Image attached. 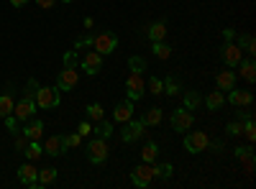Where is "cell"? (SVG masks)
Returning <instances> with one entry per match:
<instances>
[{"label": "cell", "mask_w": 256, "mask_h": 189, "mask_svg": "<svg viewBox=\"0 0 256 189\" xmlns=\"http://www.w3.org/2000/svg\"><path fill=\"white\" fill-rule=\"evenodd\" d=\"M36 90H38V82L28 79V85L24 90V97L13 105V115H16L18 123H26L28 118H34V113H36Z\"/></svg>", "instance_id": "obj_1"}, {"label": "cell", "mask_w": 256, "mask_h": 189, "mask_svg": "<svg viewBox=\"0 0 256 189\" xmlns=\"http://www.w3.org/2000/svg\"><path fill=\"white\" fill-rule=\"evenodd\" d=\"M90 46H92L98 54L108 56V54H113V51L118 49V36H116L113 31H100L98 36H90Z\"/></svg>", "instance_id": "obj_2"}, {"label": "cell", "mask_w": 256, "mask_h": 189, "mask_svg": "<svg viewBox=\"0 0 256 189\" xmlns=\"http://www.w3.org/2000/svg\"><path fill=\"white\" fill-rule=\"evenodd\" d=\"M59 102H62V90L59 87H41L36 90V108L41 110H54L59 108Z\"/></svg>", "instance_id": "obj_3"}, {"label": "cell", "mask_w": 256, "mask_h": 189, "mask_svg": "<svg viewBox=\"0 0 256 189\" xmlns=\"http://www.w3.org/2000/svg\"><path fill=\"white\" fill-rule=\"evenodd\" d=\"M154 177H156V166H152V164H138L136 169L131 172V182L136 184V187H141V189H146V187H152V182H154Z\"/></svg>", "instance_id": "obj_4"}, {"label": "cell", "mask_w": 256, "mask_h": 189, "mask_svg": "<svg viewBox=\"0 0 256 189\" xmlns=\"http://www.w3.org/2000/svg\"><path fill=\"white\" fill-rule=\"evenodd\" d=\"M108 154H110V149H108V141H105V138H98L95 136L88 143V159L92 164H105V161H108Z\"/></svg>", "instance_id": "obj_5"}, {"label": "cell", "mask_w": 256, "mask_h": 189, "mask_svg": "<svg viewBox=\"0 0 256 189\" xmlns=\"http://www.w3.org/2000/svg\"><path fill=\"white\" fill-rule=\"evenodd\" d=\"M120 138L126 143H131V141H138V138H146V123L138 118V120H126L123 123V131H120Z\"/></svg>", "instance_id": "obj_6"}, {"label": "cell", "mask_w": 256, "mask_h": 189, "mask_svg": "<svg viewBox=\"0 0 256 189\" xmlns=\"http://www.w3.org/2000/svg\"><path fill=\"white\" fill-rule=\"evenodd\" d=\"M208 133L205 131H192V133H187L184 136V151L187 154H200V151H205L208 149Z\"/></svg>", "instance_id": "obj_7"}, {"label": "cell", "mask_w": 256, "mask_h": 189, "mask_svg": "<svg viewBox=\"0 0 256 189\" xmlns=\"http://www.w3.org/2000/svg\"><path fill=\"white\" fill-rule=\"evenodd\" d=\"M192 123H195V115H192V110H187V108H177V110L172 113V128H174L177 133L190 131V128H192Z\"/></svg>", "instance_id": "obj_8"}, {"label": "cell", "mask_w": 256, "mask_h": 189, "mask_svg": "<svg viewBox=\"0 0 256 189\" xmlns=\"http://www.w3.org/2000/svg\"><path fill=\"white\" fill-rule=\"evenodd\" d=\"M220 59L226 67H236L238 61L244 59V51L238 49V44H233V41H226L223 49H220Z\"/></svg>", "instance_id": "obj_9"}, {"label": "cell", "mask_w": 256, "mask_h": 189, "mask_svg": "<svg viewBox=\"0 0 256 189\" xmlns=\"http://www.w3.org/2000/svg\"><path fill=\"white\" fill-rule=\"evenodd\" d=\"M77 82H80V74H77V69L64 67V69L56 74V87H59L62 92H70V90H74V87H77Z\"/></svg>", "instance_id": "obj_10"}, {"label": "cell", "mask_w": 256, "mask_h": 189, "mask_svg": "<svg viewBox=\"0 0 256 189\" xmlns=\"http://www.w3.org/2000/svg\"><path fill=\"white\" fill-rule=\"evenodd\" d=\"M126 92H128V100H141L146 95V82L141 79V74H134L126 79Z\"/></svg>", "instance_id": "obj_11"}, {"label": "cell", "mask_w": 256, "mask_h": 189, "mask_svg": "<svg viewBox=\"0 0 256 189\" xmlns=\"http://www.w3.org/2000/svg\"><path fill=\"white\" fill-rule=\"evenodd\" d=\"M38 172H36V166L28 161V164H24V166H18V179H20V184L24 187H28V189H41L38 187Z\"/></svg>", "instance_id": "obj_12"}, {"label": "cell", "mask_w": 256, "mask_h": 189, "mask_svg": "<svg viewBox=\"0 0 256 189\" xmlns=\"http://www.w3.org/2000/svg\"><path fill=\"white\" fill-rule=\"evenodd\" d=\"M82 69H84V74L95 77V74L102 69V54H98V51L84 54V56H82Z\"/></svg>", "instance_id": "obj_13"}, {"label": "cell", "mask_w": 256, "mask_h": 189, "mask_svg": "<svg viewBox=\"0 0 256 189\" xmlns=\"http://www.w3.org/2000/svg\"><path fill=\"white\" fill-rule=\"evenodd\" d=\"M228 102L233 105V108H251V105H254V95L248 90H236V87H233L228 92Z\"/></svg>", "instance_id": "obj_14"}, {"label": "cell", "mask_w": 256, "mask_h": 189, "mask_svg": "<svg viewBox=\"0 0 256 189\" xmlns=\"http://www.w3.org/2000/svg\"><path fill=\"white\" fill-rule=\"evenodd\" d=\"M131 118H134V100L116 102V108H113V120L123 125L126 120H131Z\"/></svg>", "instance_id": "obj_15"}, {"label": "cell", "mask_w": 256, "mask_h": 189, "mask_svg": "<svg viewBox=\"0 0 256 189\" xmlns=\"http://www.w3.org/2000/svg\"><path fill=\"white\" fill-rule=\"evenodd\" d=\"M236 82H238V74L230 72V69H223V72H218V77H216V85H218L220 92H230L233 87H236Z\"/></svg>", "instance_id": "obj_16"}, {"label": "cell", "mask_w": 256, "mask_h": 189, "mask_svg": "<svg viewBox=\"0 0 256 189\" xmlns=\"http://www.w3.org/2000/svg\"><path fill=\"white\" fill-rule=\"evenodd\" d=\"M20 133H24L28 141H38L41 136H44V123H41V120H34V118H28V120H26V125L20 128Z\"/></svg>", "instance_id": "obj_17"}, {"label": "cell", "mask_w": 256, "mask_h": 189, "mask_svg": "<svg viewBox=\"0 0 256 189\" xmlns=\"http://www.w3.org/2000/svg\"><path fill=\"white\" fill-rule=\"evenodd\" d=\"M41 149H44V154H49V156H62L64 151V141H62V136H49L46 141H44V146H41Z\"/></svg>", "instance_id": "obj_18"}, {"label": "cell", "mask_w": 256, "mask_h": 189, "mask_svg": "<svg viewBox=\"0 0 256 189\" xmlns=\"http://www.w3.org/2000/svg\"><path fill=\"white\" fill-rule=\"evenodd\" d=\"M236 67L241 69V79H246L248 85H251V82H256V64H254V59H241Z\"/></svg>", "instance_id": "obj_19"}, {"label": "cell", "mask_w": 256, "mask_h": 189, "mask_svg": "<svg viewBox=\"0 0 256 189\" xmlns=\"http://www.w3.org/2000/svg\"><path fill=\"white\" fill-rule=\"evenodd\" d=\"M156 156H159V146H156L154 141H146L144 149H141V161L152 164V161H156Z\"/></svg>", "instance_id": "obj_20"}, {"label": "cell", "mask_w": 256, "mask_h": 189, "mask_svg": "<svg viewBox=\"0 0 256 189\" xmlns=\"http://www.w3.org/2000/svg\"><path fill=\"white\" fill-rule=\"evenodd\" d=\"M205 105H208V110H220L223 105H226V97L220 90H212L208 97H205Z\"/></svg>", "instance_id": "obj_21"}, {"label": "cell", "mask_w": 256, "mask_h": 189, "mask_svg": "<svg viewBox=\"0 0 256 189\" xmlns=\"http://www.w3.org/2000/svg\"><path fill=\"white\" fill-rule=\"evenodd\" d=\"M13 97H10V87L0 95V118H8V115H13Z\"/></svg>", "instance_id": "obj_22"}, {"label": "cell", "mask_w": 256, "mask_h": 189, "mask_svg": "<svg viewBox=\"0 0 256 189\" xmlns=\"http://www.w3.org/2000/svg\"><path fill=\"white\" fill-rule=\"evenodd\" d=\"M152 54H154L156 59L166 61L169 56H172V46H169V44H164V41H152Z\"/></svg>", "instance_id": "obj_23"}, {"label": "cell", "mask_w": 256, "mask_h": 189, "mask_svg": "<svg viewBox=\"0 0 256 189\" xmlns=\"http://www.w3.org/2000/svg\"><path fill=\"white\" fill-rule=\"evenodd\" d=\"M233 41L238 44V49H241V51H248V54H254V51H256V41H254V36H251V33H241V36H236Z\"/></svg>", "instance_id": "obj_24"}, {"label": "cell", "mask_w": 256, "mask_h": 189, "mask_svg": "<svg viewBox=\"0 0 256 189\" xmlns=\"http://www.w3.org/2000/svg\"><path fill=\"white\" fill-rule=\"evenodd\" d=\"M92 133H95L98 138H105V141H108V138L113 136V123H108V120H98V123H95V128H92Z\"/></svg>", "instance_id": "obj_25"}, {"label": "cell", "mask_w": 256, "mask_h": 189, "mask_svg": "<svg viewBox=\"0 0 256 189\" xmlns=\"http://www.w3.org/2000/svg\"><path fill=\"white\" fill-rule=\"evenodd\" d=\"M146 33H148V38H152V41H164V36H166V23H164V20H159V23H152Z\"/></svg>", "instance_id": "obj_26"}, {"label": "cell", "mask_w": 256, "mask_h": 189, "mask_svg": "<svg viewBox=\"0 0 256 189\" xmlns=\"http://www.w3.org/2000/svg\"><path fill=\"white\" fill-rule=\"evenodd\" d=\"M144 123H146V128H154V125H159L162 123V110L159 108H148L146 113H144V118H141Z\"/></svg>", "instance_id": "obj_27"}, {"label": "cell", "mask_w": 256, "mask_h": 189, "mask_svg": "<svg viewBox=\"0 0 256 189\" xmlns=\"http://www.w3.org/2000/svg\"><path fill=\"white\" fill-rule=\"evenodd\" d=\"M164 82V95H169V97H174V95H180V82H177V77L174 74H169L166 79H162Z\"/></svg>", "instance_id": "obj_28"}, {"label": "cell", "mask_w": 256, "mask_h": 189, "mask_svg": "<svg viewBox=\"0 0 256 189\" xmlns=\"http://www.w3.org/2000/svg\"><path fill=\"white\" fill-rule=\"evenodd\" d=\"M36 179H38V187L44 189V187H49V184H52V182L56 179V169H52V166H46V169H41V172H38V177H36Z\"/></svg>", "instance_id": "obj_29"}, {"label": "cell", "mask_w": 256, "mask_h": 189, "mask_svg": "<svg viewBox=\"0 0 256 189\" xmlns=\"http://www.w3.org/2000/svg\"><path fill=\"white\" fill-rule=\"evenodd\" d=\"M24 154H26V159H28V161H38V159H41V154H44V149L38 146V141H28V146L24 149Z\"/></svg>", "instance_id": "obj_30"}, {"label": "cell", "mask_w": 256, "mask_h": 189, "mask_svg": "<svg viewBox=\"0 0 256 189\" xmlns=\"http://www.w3.org/2000/svg\"><path fill=\"white\" fill-rule=\"evenodd\" d=\"M88 120L90 123H98V120H102V105L100 102H92V105H88Z\"/></svg>", "instance_id": "obj_31"}, {"label": "cell", "mask_w": 256, "mask_h": 189, "mask_svg": "<svg viewBox=\"0 0 256 189\" xmlns=\"http://www.w3.org/2000/svg\"><path fill=\"white\" fill-rule=\"evenodd\" d=\"M128 67H131L134 74H144L146 72V59L144 56H131L128 59Z\"/></svg>", "instance_id": "obj_32"}, {"label": "cell", "mask_w": 256, "mask_h": 189, "mask_svg": "<svg viewBox=\"0 0 256 189\" xmlns=\"http://www.w3.org/2000/svg\"><path fill=\"white\" fill-rule=\"evenodd\" d=\"M146 90L152 92V95H156V97H159V95L164 92V82H162L159 77H152V79L146 82Z\"/></svg>", "instance_id": "obj_33"}, {"label": "cell", "mask_w": 256, "mask_h": 189, "mask_svg": "<svg viewBox=\"0 0 256 189\" xmlns=\"http://www.w3.org/2000/svg\"><path fill=\"white\" fill-rule=\"evenodd\" d=\"M184 108L187 110H198L200 108V95L198 92H187L184 95Z\"/></svg>", "instance_id": "obj_34"}, {"label": "cell", "mask_w": 256, "mask_h": 189, "mask_svg": "<svg viewBox=\"0 0 256 189\" xmlns=\"http://www.w3.org/2000/svg\"><path fill=\"white\" fill-rule=\"evenodd\" d=\"M64 141V149H77V146L82 143V136L80 133H72V136H62Z\"/></svg>", "instance_id": "obj_35"}, {"label": "cell", "mask_w": 256, "mask_h": 189, "mask_svg": "<svg viewBox=\"0 0 256 189\" xmlns=\"http://www.w3.org/2000/svg\"><path fill=\"white\" fill-rule=\"evenodd\" d=\"M248 141H256V125H254V118H246V123H244V131H241Z\"/></svg>", "instance_id": "obj_36"}, {"label": "cell", "mask_w": 256, "mask_h": 189, "mask_svg": "<svg viewBox=\"0 0 256 189\" xmlns=\"http://www.w3.org/2000/svg\"><path fill=\"white\" fill-rule=\"evenodd\" d=\"M241 131H244V123H241V120H230V123L226 125V133H228V136H241Z\"/></svg>", "instance_id": "obj_37"}, {"label": "cell", "mask_w": 256, "mask_h": 189, "mask_svg": "<svg viewBox=\"0 0 256 189\" xmlns=\"http://www.w3.org/2000/svg\"><path fill=\"white\" fill-rule=\"evenodd\" d=\"M6 120V128L16 136V133H20V125H18V120H16V115H8V118H3Z\"/></svg>", "instance_id": "obj_38"}, {"label": "cell", "mask_w": 256, "mask_h": 189, "mask_svg": "<svg viewBox=\"0 0 256 189\" xmlns=\"http://www.w3.org/2000/svg\"><path fill=\"white\" fill-rule=\"evenodd\" d=\"M238 161H241V164H244V169H246V172H248V174H251V172H254V164H256V159H254V151H251V154H246V156H241V159H238Z\"/></svg>", "instance_id": "obj_39"}, {"label": "cell", "mask_w": 256, "mask_h": 189, "mask_svg": "<svg viewBox=\"0 0 256 189\" xmlns=\"http://www.w3.org/2000/svg\"><path fill=\"white\" fill-rule=\"evenodd\" d=\"M172 164H162V166H156V177H162V179H169L172 177Z\"/></svg>", "instance_id": "obj_40"}, {"label": "cell", "mask_w": 256, "mask_h": 189, "mask_svg": "<svg viewBox=\"0 0 256 189\" xmlns=\"http://www.w3.org/2000/svg\"><path fill=\"white\" fill-rule=\"evenodd\" d=\"M64 67L77 69V54H74V51H67V54H64Z\"/></svg>", "instance_id": "obj_41"}, {"label": "cell", "mask_w": 256, "mask_h": 189, "mask_svg": "<svg viewBox=\"0 0 256 189\" xmlns=\"http://www.w3.org/2000/svg\"><path fill=\"white\" fill-rule=\"evenodd\" d=\"M26 146H28V138L24 133H16V151H24Z\"/></svg>", "instance_id": "obj_42"}, {"label": "cell", "mask_w": 256, "mask_h": 189, "mask_svg": "<svg viewBox=\"0 0 256 189\" xmlns=\"http://www.w3.org/2000/svg\"><path fill=\"white\" fill-rule=\"evenodd\" d=\"M77 133H80V136H90V133H92V125H90V120H84V123H80V128H77Z\"/></svg>", "instance_id": "obj_43"}, {"label": "cell", "mask_w": 256, "mask_h": 189, "mask_svg": "<svg viewBox=\"0 0 256 189\" xmlns=\"http://www.w3.org/2000/svg\"><path fill=\"white\" fill-rule=\"evenodd\" d=\"M254 149L251 146H236V149H233V154H236V159H241V156H246V154H251Z\"/></svg>", "instance_id": "obj_44"}, {"label": "cell", "mask_w": 256, "mask_h": 189, "mask_svg": "<svg viewBox=\"0 0 256 189\" xmlns=\"http://www.w3.org/2000/svg\"><path fill=\"white\" fill-rule=\"evenodd\" d=\"M36 5H38V8H46V10H49V8H54V5H56V0H36Z\"/></svg>", "instance_id": "obj_45"}, {"label": "cell", "mask_w": 256, "mask_h": 189, "mask_svg": "<svg viewBox=\"0 0 256 189\" xmlns=\"http://www.w3.org/2000/svg\"><path fill=\"white\" fill-rule=\"evenodd\" d=\"M223 38L226 41H233V38H236V31H233V28H223Z\"/></svg>", "instance_id": "obj_46"}, {"label": "cell", "mask_w": 256, "mask_h": 189, "mask_svg": "<svg viewBox=\"0 0 256 189\" xmlns=\"http://www.w3.org/2000/svg\"><path fill=\"white\" fill-rule=\"evenodd\" d=\"M26 3H28V0H10V5H13V8H24Z\"/></svg>", "instance_id": "obj_47"}, {"label": "cell", "mask_w": 256, "mask_h": 189, "mask_svg": "<svg viewBox=\"0 0 256 189\" xmlns=\"http://www.w3.org/2000/svg\"><path fill=\"white\" fill-rule=\"evenodd\" d=\"M62 3H72V0H62Z\"/></svg>", "instance_id": "obj_48"}]
</instances>
